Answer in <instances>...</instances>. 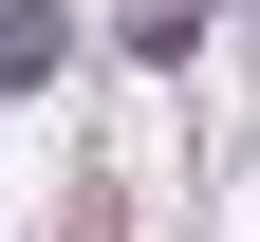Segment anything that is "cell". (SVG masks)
<instances>
[{
	"mask_svg": "<svg viewBox=\"0 0 260 242\" xmlns=\"http://www.w3.org/2000/svg\"><path fill=\"white\" fill-rule=\"evenodd\" d=\"M56 38H75L56 0H0V93H38V75H56Z\"/></svg>",
	"mask_w": 260,
	"mask_h": 242,
	"instance_id": "obj_1",
	"label": "cell"
}]
</instances>
